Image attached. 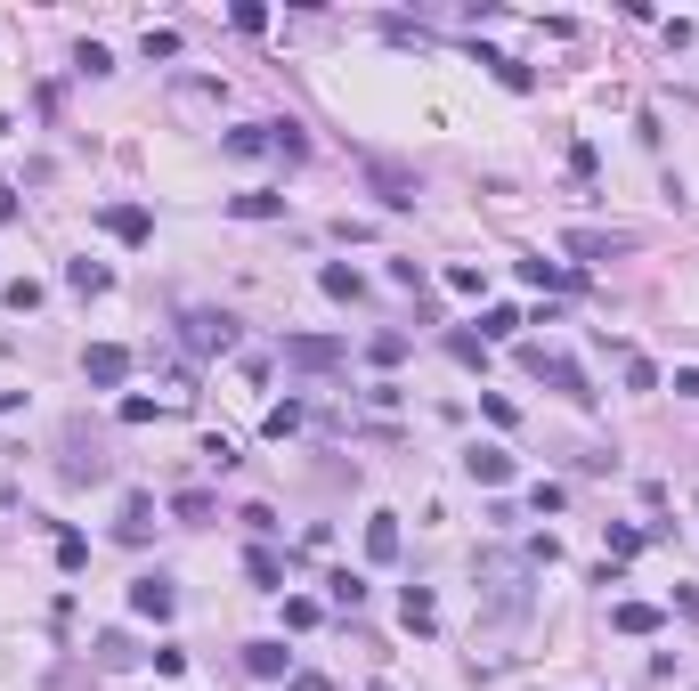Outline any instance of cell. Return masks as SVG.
Returning <instances> with one entry per match:
<instances>
[{
  "instance_id": "24",
  "label": "cell",
  "mask_w": 699,
  "mask_h": 691,
  "mask_svg": "<svg viewBox=\"0 0 699 691\" xmlns=\"http://www.w3.org/2000/svg\"><path fill=\"white\" fill-rule=\"evenodd\" d=\"M171 513H179V521H212V496H204V488H179Z\"/></svg>"
},
{
  "instance_id": "5",
  "label": "cell",
  "mask_w": 699,
  "mask_h": 691,
  "mask_svg": "<svg viewBox=\"0 0 699 691\" xmlns=\"http://www.w3.org/2000/svg\"><path fill=\"white\" fill-rule=\"evenodd\" d=\"M366 179H374V196H383L391 212L415 204V171H399V163H366Z\"/></svg>"
},
{
  "instance_id": "20",
  "label": "cell",
  "mask_w": 699,
  "mask_h": 691,
  "mask_svg": "<svg viewBox=\"0 0 699 691\" xmlns=\"http://www.w3.org/2000/svg\"><path fill=\"white\" fill-rule=\"evenodd\" d=\"M521 334V309H488L480 318V342H513Z\"/></svg>"
},
{
  "instance_id": "16",
  "label": "cell",
  "mask_w": 699,
  "mask_h": 691,
  "mask_svg": "<svg viewBox=\"0 0 699 691\" xmlns=\"http://www.w3.org/2000/svg\"><path fill=\"white\" fill-rule=\"evenodd\" d=\"M480 66H488V74H496L504 90H537V74L521 66V57H496V49H480Z\"/></svg>"
},
{
  "instance_id": "1",
  "label": "cell",
  "mask_w": 699,
  "mask_h": 691,
  "mask_svg": "<svg viewBox=\"0 0 699 691\" xmlns=\"http://www.w3.org/2000/svg\"><path fill=\"white\" fill-rule=\"evenodd\" d=\"M521 366L537 374V383H553L561 399H578V407H594V391H586V374L569 366V358H553V350H521Z\"/></svg>"
},
{
  "instance_id": "22",
  "label": "cell",
  "mask_w": 699,
  "mask_h": 691,
  "mask_svg": "<svg viewBox=\"0 0 699 691\" xmlns=\"http://www.w3.org/2000/svg\"><path fill=\"white\" fill-rule=\"evenodd\" d=\"M228 155H269V122H244V131H228Z\"/></svg>"
},
{
  "instance_id": "34",
  "label": "cell",
  "mask_w": 699,
  "mask_h": 691,
  "mask_svg": "<svg viewBox=\"0 0 699 691\" xmlns=\"http://www.w3.org/2000/svg\"><path fill=\"white\" fill-rule=\"evenodd\" d=\"M675 399H699V366H675V383H667Z\"/></svg>"
},
{
  "instance_id": "19",
  "label": "cell",
  "mask_w": 699,
  "mask_h": 691,
  "mask_svg": "<svg viewBox=\"0 0 699 691\" xmlns=\"http://www.w3.org/2000/svg\"><path fill=\"white\" fill-rule=\"evenodd\" d=\"M317 285H326L334 301H358L366 285H358V269H342V261H326V269H317Z\"/></svg>"
},
{
  "instance_id": "14",
  "label": "cell",
  "mask_w": 699,
  "mask_h": 691,
  "mask_svg": "<svg viewBox=\"0 0 699 691\" xmlns=\"http://www.w3.org/2000/svg\"><path fill=\"white\" fill-rule=\"evenodd\" d=\"M399 618H407V635H431V626H439V602H431V586H407Z\"/></svg>"
},
{
  "instance_id": "13",
  "label": "cell",
  "mask_w": 699,
  "mask_h": 691,
  "mask_svg": "<svg viewBox=\"0 0 699 691\" xmlns=\"http://www.w3.org/2000/svg\"><path fill=\"white\" fill-rule=\"evenodd\" d=\"M399 545H407V537H399V513H374V521H366V553H374V561H399Z\"/></svg>"
},
{
  "instance_id": "32",
  "label": "cell",
  "mask_w": 699,
  "mask_h": 691,
  "mask_svg": "<svg viewBox=\"0 0 699 691\" xmlns=\"http://www.w3.org/2000/svg\"><path fill=\"white\" fill-rule=\"evenodd\" d=\"M285 626H293V635H301V626H317V602H309V594H293V602H285Z\"/></svg>"
},
{
  "instance_id": "28",
  "label": "cell",
  "mask_w": 699,
  "mask_h": 691,
  "mask_svg": "<svg viewBox=\"0 0 699 691\" xmlns=\"http://www.w3.org/2000/svg\"><path fill=\"white\" fill-rule=\"evenodd\" d=\"M529 505H537V513H561V505H569V488H561V480H537V488H529Z\"/></svg>"
},
{
  "instance_id": "23",
  "label": "cell",
  "mask_w": 699,
  "mask_h": 691,
  "mask_svg": "<svg viewBox=\"0 0 699 691\" xmlns=\"http://www.w3.org/2000/svg\"><path fill=\"white\" fill-rule=\"evenodd\" d=\"M529 285H578V269H561V261H521Z\"/></svg>"
},
{
  "instance_id": "17",
  "label": "cell",
  "mask_w": 699,
  "mask_h": 691,
  "mask_svg": "<svg viewBox=\"0 0 699 691\" xmlns=\"http://www.w3.org/2000/svg\"><path fill=\"white\" fill-rule=\"evenodd\" d=\"M610 626H618V635H659V610H651V602H618Z\"/></svg>"
},
{
  "instance_id": "4",
  "label": "cell",
  "mask_w": 699,
  "mask_h": 691,
  "mask_svg": "<svg viewBox=\"0 0 699 691\" xmlns=\"http://www.w3.org/2000/svg\"><path fill=\"white\" fill-rule=\"evenodd\" d=\"M285 366H309V374H317V366H342V342H334V334H293V342H285Z\"/></svg>"
},
{
  "instance_id": "9",
  "label": "cell",
  "mask_w": 699,
  "mask_h": 691,
  "mask_svg": "<svg viewBox=\"0 0 699 691\" xmlns=\"http://www.w3.org/2000/svg\"><path fill=\"white\" fill-rule=\"evenodd\" d=\"M561 244H569L578 261H610V253H626V236H610V228H569Z\"/></svg>"
},
{
  "instance_id": "33",
  "label": "cell",
  "mask_w": 699,
  "mask_h": 691,
  "mask_svg": "<svg viewBox=\"0 0 699 691\" xmlns=\"http://www.w3.org/2000/svg\"><path fill=\"white\" fill-rule=\"evenodd\" d=\"M448 350H456L464 366H480V358H488V342H480V334H448Z\"/></svg>"
},
{
  "instance_id": "8",
  "label": "cell",
  "mask_w": 699,
  "mask_h": 691,
  "mask_svg": "<svg viewBox=\"0 0 699 691\" xmlns=\"http://www.w3.org/2000/svg\"><path fill=\"white\" fill-rule=\"evenodd\" d=\"M488 586H496V610L504 618H521V602H529L521 594V561H488Z\"/></svg>"
},
{
  "instance_id": "2",
  "label": "cell",
  "mask_w": 699,
  "mask_h": 691,
  "mask_svg": "<svg viewBox=\"0 0 699 691\" xmlns=\"http://www.w3.org/2000/svg\"><path fill=\"white\" fill-rule=\"evenodd\" d=\"M82 374H90L98 391H114L122 374H131V350H122V342H90V350H82Z\"/></svg>"
},
{
  "instance_id": "31",
  "label": "cell",
  "mask_w": 699,
  "mask_h": 691,
  "mask_svg": "<svg viewBox=\"0 0 699 691\" xmlns=\"http://www.w3.org/2000/svg\"><path fill=\"white\" fill-rule=\"evenodd\" d=\"M82 561H90V545L66 529V537H57V570H82Z\"/></svg>"
},
{
  "instance_id": "18",
  "label": "cell",
  "mask_w": 699,
  "mask_h": 691,
  "mask_svg": "<svg viewBox=\"0 0 699 691\" xmlns=\"http://www.w3.org/2000/svg\"><path fill=\"white\" fill-rule=\"evenodd\" d=\"M244 667H252V675H285L293 651H285V643H244Z\"/></svg>"
},
{
  "instance_id": "11",
  "label": "cell",
  "mask_w": 699,
  "mask_h": 691,
  "mask_svg": "<svg viewBox=\"0 0 699 691\" xmlns=\"http://www.w3.org/2000/svg\"><path fill=\"white\" fill-rule=\"evenodd\" d=\"M464 472H472L480 488H504V480H513V456H504V448H472V456H464Z\"/></svg>"
},
{
  "instance_id": "12",
  "label": "cell",
  "mask_w": 699,
  "mask_h": 691,
  "mask_svg": "<svg viewBox=\"0 0 699 691\" xmlns=\"http://www.w3.org/2000/svg\"><path fill=\"white\" fill-rule=\"evenodd\" d=\"M147 529H155V496H131L122 521H114V537H122V545H147Z\"/></svg>"
},
{
  "instance_id": "27",
  "label": "cell",
  "mask_w": 699,
  "mask_h": 691,
  "mask_svg": "<svg viewBox=\"0 0 699 691\" xmlns=\"http://www.w3.org/2000/svg\"><path fill=\"white\" fill-rule=\"evenodd\" d=\"M0 301H9L17 318H25V309H41V285H33V277H9V293H0Z\"/></svg>"
},
{
  "instance_id": "21",
  "label": "cell",
  "mask_w": 699,
  "mask_h": 691,
  "mask_svg": "<svg viewBox=\"0 0 699 691\" xmlns=\"http://www.w3.org/2000/svg\"><path fill=\"white\" fill-rule=\"evenodd\" d=\"M326 594H334L342 610H358V602H366V578H358V570H334V578H326Z\"/></svg>"
},
{
  "instance_id": "10",
  "label": "cell",
  "mask_w": 699,
  "mask_h": 691,
  "mask_svg": "<svg viewBox=\"0 0 699 691\" xmlns=\"http://www.w3.org/2000/svg\"><path fill=\"white\" fill-rule=\"evenodd\" d=\"M228 220H285V196H269V187H244V196H228Z\"/></svg>"
},
{
  "instance_id": "15",
  "label": "cell",
  "mask_w": 699,
  "mask_h": 691,
  "mask_svg": "<svg viewBox=\"0 0 699 691\" xmlns=\"http://www.w3.org/2000/svg\"><path fill=\"white\" fill-rule=\"evenodd\" d=\"M244 578L261 586V594H277V586H285V561H277L269 545H252V553H244Z\"/></svg>"
},
{
  "instance_id": "29",
  "label": "cell",
  "mask_w": 699,
  "mask_h": 691,
  "mask_svg": "<svg viewBox=\"0 0 699 691\" xmlns=\"http://www.w3.org/2000/svg\"><path fill=\"white\" fill-rule=\"evenodd\" d=\"M626 391H659V366L651 358H626Z\"/></svg>"
},
{
  "instance_id": "30",
  "label": "cell",
  "mask_w": 699,
  "mask_h": 691,
  "mask_svg": "<svg viewBox=\"0 0 699 691\" xmlns=\"http://www.w3.org/2000/svg\"><path fill=\"white\" fill-rule=\"evenodd\" d=\"M293 431H301V407H293V399H285V407H269V439H293Z\"/></svg>"
},
{
  "instance_id": "6",
  "label": "cell",
  "mask_w": 699,
  "mask_h": 691,
  "mask_svg": "<svg viewBox=\"0 0 699 691\" xmlns=\"http://www.w3.org/2000/svg\"><path fill=\"white\" fill-rule=\"evenodd\" d=\"M131 610H139V618H171V610H179L171 578H163V570H155V578H131Z\"/></svg>"
},
{
  "instance_id": "3",
  "label": "cell",
  "mask_w": 699,
  "mask_h": 691,
  "mask_svg": "<svg viewBox=\"0 0 699 691\" xmlns=\"http://www.w3.org/2000/svg\"><path fill=\"white\" fill-rule=\"evenodd\" d=\"M98 220H106V236H122V244H147V236H155V212H147V204H106Z\"/></svg>"
},
{
  "instance_id": "25",
  "label": "cell",
  "mask_w": 699,
  "mask_h": 691,
  "mask_svg": "<svg viewBox=\"0 0 699 691\" xmlns=\"http://www.w3.org/2000/svg\"><path fill=\"white\" fill-rule=\"evenodd\" d=\"M66 285H74V293H106V269H98V261H66Z\"/></svg>"
},
{
  "instance_id": "7",
  "label": "cell",
  "mask_w": 699,
  "mask_h": 691,
  "mask_svg": "<svg viewBox=\"0 0 699 691\" xmlns=\"http://www.w3.org/2000/svg\"><path fill=\"white\" fill-rule=\"evenodd\" d=\"M187 342H196V350H236V318H212V309H196V318H187Z\"/></svg>"
},
{
  "instance_id": "26",
  "label": "cell",
  "mask_w": 699,
  "mask_h": 691,
  "mask_svg": "<svg viewBox=\"0 0 699 691\" xmlns=\"http://www.w3.org/2000/svg\"><path fill=\"white\" fill-rule=\"evenodd\" d=\"M269 147H277V155H309V139H301V122H269Z\"/></svg>"
},
{
  "instance_id": "35",
  "label": "cell",
  "mask_w": 699,
  "mask_h": 691,
  "mask_svg": "<svg viewBox=\"0 0 699 691\" xmlns=\"http://www.w3.org/2000/svg\"><path fill=\"white\" fill-rule=\"evenodd\" d=\"M285 691H334V683H326V675H293Z\"/></svg>"
}]
</instances>
